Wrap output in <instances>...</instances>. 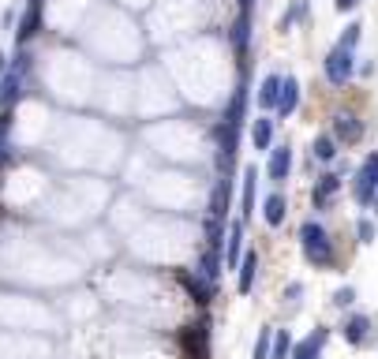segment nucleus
Here are the masks:
<instances>
[{
	"mask_svg": "<svg viewBox=\"0 0 378 359\" xmlns=\"http://www.w3.org/2000/svg\"><path fill=\"white\" fill-rule=\"evenodd\" d=\"M251 143H255V150H270V143H274V120H266V116L255 120L251 124Z\"/></svg>",
	"mask_w": 378,
	"mask_h": 359,
	"instance_id": "obj_8",
	"label": "nucleus"
},
{
	"mask_svg": "<svg viewBox=\"0 0 378 359\" xmlns=\"http://www.w3.org/2000/svg\"><path fill=\"white\" fill-rule=\"evenodd\" d=\"M255 183H258V172L255 165H247L244 169V217L255 213Z\"/></svg>",
	"mask_w": 378,
	"mask_h": 359,
	"instance_id": "obj_13",
	"label": "nucleus"
},
{
	"mask_svg": "<svg viewBox=\"0 0 378 359\" xmlns=\"http://www.w3.org/2000/svg\"><path fill=\"white\" fill-rule=\"evenodd\" d=\"M270 356V333L258 337V348H255V359H266Z\"/></svg>",
	"mask_w": 378,
	"mask_h": 359,
	"instance_id": "obj_26",
	"label": "nucleus"
},
{
	"mask_svg": "<svg viewBox=\"0 0 378 359\" xmlns=\"http://www.w3.org/2000/svg\"><path fill=\"white\" fill-rule=\"evenodd\" d=\"M247 30H251V12H240V19H236V27H232V45L236 49H247Z\"/></svg>",
	"mask_w": 378,
	"mask_h": 359,
	"instance_id": "obj_19",
	"label": "nucleus"
},
{
	"mask_svg": "<svg viewBox=\"0 0 378 359\" xmlns=\"http://www.w3.org/2000/svg\"><path fill=\"white\" fill-rule=\"evenodd\" d=\"M360 30H363L360 23H349V27H344V34H341V49H349V52H352V49H356V41H360Z\"/></svg>",
	"mask_w": 378,
	"mask_h": 359,
	"instance_id": "obj_21",
	"label": "nucleus"
},
{
	"mask_svg": "<svg viewBox=\"0 0 378 359\" xmlns=\"http://www.w3.org/2000/svg\"><path fill=\"white\" fill-rule=\"evenodd\" d=\"M300 105V83L288 75V79H281V94H277V113L281 116H293Z\"/></svg>",
	"mask_w": 378,
	"mask_h": 359,
	"instance_id": "obj_4",
	"label": "nucleus"
},
{
	"mask_svg": "<svg viewBox=\"0 0 378 359\" xmlns=\"http://www.w3.org/2000/svg\"><path fill=\"white\" fill-rule=\"evenodd\" d=\"M293 356V337H288V330H277L274 337V359H288Z\"/></svg>",
	"mask_w": 378,
	"mask_h": 359,
	"instance_id": "obj_20",
	"label": "nucleus"
},
{
	"mask_svg": "<svg viewBox=\"0 0 378 359\" xmlns=\"http://www.w3.org/2000/svg\"><path fill=\"white\" fill-rule=\"evenodd\" d=\"M337 188H341L337 176H322L318 188H315V206H326V199H333V195H337Z\"/></svg>",
	"mask_w": 378,
	"mask_h": 359,
	"instance_id": "obj_18",
	"label": "nucleus"
},
{
	"mask_svg": "<svg viewBox=\"0 0 378 359\" xmlns=\"http://www.w3.org/2000/svg\"><path fill=\"white\" fill-rule=\"evenodd\" d=\"M356 236H360V244H371V239H374V225L360 221V225H356Z\"/></svg>",
	"mask_w": 378,
	"mask_h": 359,
	"instance_id": "obj_23",
	"label": "nucleus"
},
{
	"mask_svg": "<svg viewBox=\"0 0 378 359\" xmlns=\"http://www.w3.org/2000/svg\"><path fill=\"white\" fill-rule=\"evenodd\" d=\"M300 239H304V251L307 258L315 266H330V258H333V247H330V236H326V228L315 225V221H307L304 228H300Z\"/></svg>",
	"mask_w": 378,
	"mask_h": 359,
	"instance_id": "obj_1",
	"label": "nucleus"
},
{
	"mask_svg": "<svg viewBox=\"0 0 378 359\" xmlns=\"http://www.w3.org/2000/svg\"><path fill=\"white\" fill-rule=\"evenodd\" d=\"M352 68H356V64H352V52L341 49V45L326 57V79H330L333 86H344V83H349V79H352Z\"/></svg>",
	"mask_w": 378,
	"mask_h": 359,
	"instance_id": "obj_3",
	"label": "nucleus"
},
{
	"mask_svg": "<svg viewBox=\"0 0 378 359\" xmlns=\"http://www.w3.org/2000/svg\"><path fill=\"white\" fill-rule=\"evenodd\" d=\"M333 135H337L341 143H360V135H363V124H360L356 116L341 113L337 120H333Z\"/></svg>",
	"mask_w": 378,
	"mask_h": 359,
	"instance_id": "obj_5",
	"label": "nucleus"
},
{
	"mask_svg": "<svg viewBox=\"0 0 378 359\" xmlns=\"http://www.w3.org/2000/svg\"><path fill=\"white\" fill-rule=\"evenodd\" d=\"M322 344H326V330H318L315 337H307V341L300 344L288 359H318V348H322Z\"/></svg>",
	"mask_w": 378,
	"mask_h": 359,
	"instance_id": "obj_14",
	"label": "nucleus"
},
{
	"mask_svg": "<svg viewBox=\"0 0 378 359\" xmlns=\"http://www.w3.org/2000/svg\"><path fill=\"white\" fill-rule=\"evenodd\" d=\"M356 202H371L374 191H378V154H371L363 161V169L356 172Z\"/></svg>",
	"mask_w": 378,
	"mask_h": 359,
	"instance_id": "obj_2",
	"label": "nucleus"
},
{
	"mask_svg": "<svg viewBox=\"0 0 378 359\" xmlns=\"http://www.w3.org/2000/svg\"><path fill=\"white\" fill-rule=\"evenodd\" d=\"M285 210H288V202L281 199V195H270L266 199V225H281L285 221Z\"/></svg>",
	"mask_w": 378,
	"mask_h": 359,
	"instance_id": "obj_16",
	"label": "nucleus"
},
{
	"mask_svg": "<svg viewBox=\"0 0 378 359\" xmlns=\"http://www.w3.org/2000/svg\"><path fill=\"white\" fill-rule=\"evenodd\" d=\"M367 333H371V318H363V314H356V318L344 322V337H349L352 344H363Z\"/></svg>",
	"mask_w": 378,
	"mask_h": 359,
	"instance_id": "obj_12",
	"label": "nucleus"
},
{
	"mask_svg": "<svg viewBox=\"0 0 378 359\" xmlns=\"http://www.w3.org/2000/svg\"><path fill=\"white\" fill-rule=\"evenodd\" d=\"M255 269H258V255H244V262H240V292H251L255 285Z\"/></svg>",
	"mask_w": 378,
	"mask_h": 359,
	"instance_id": "obj_15",
	"label": "nucleus"
},
{
	"mask_svg": "<svg viewBox=\"0 0 378 359\" xmlns=\"http://www.w3.org/2000/svg\"><path fill=\"white\" fill-rule=\"evenodd\" d=\"M8 127H12V116L0 113V154H4V143H8Z\"/></svg>",
	"mask_w": 378,
	"mask_h": 359,
	"instance_id": "obj_24",
	"label": "nucleus"
},
{
	"mask_svg": "<svg viewBox=\"0 0 378 359\" xmlns=\"http://www.w3.org/2000/svg\"><path fill=\"white\" fill-rule=\"evenodd\" d=\"M240 225H236L232 228V236H229V258H225V262H229V266H236V262H240Z\"/></svg>",
	"mask_w": 378,
	"mask_h": 359,
	"instance_id": "obj_22",
	"label": "nucleus"
},
{
	"mask_svg": "<svg viewBox=\"0 0 378 359\" xmlns=\"http://www.w3.org/2000/svg\"><path fill=\"white\" fill-rule=\"evenodd\" d=\"M311 154H315L318 161H333V157H337V139L318 135V139H315V146H311Z\"/></svg>",
	"mask_w": 378,
	"mask_h": 359,
	"instance_id": "obj_17",
	"label": "nucleus"
},
{
	"mask_svg": "<svg viewBox=\"0 0 378 359\" xmlns=\"http://www.w3.org/2000/svg\"><path fill=\"white\" fill-rule=\"evenodd\" d=\"M288 169H293V150H288V146H277L274 154H270V180H285Z\"/></svg>",
	"mask_w": 378,
	"mask_h": 359,
	"instance_id": "obj_7",
	"label": "nucleus"
},
{
	"mask_svg": "<svg viewBox=\"0 0 378 359\" xmlns=\"http://www.w3.org/2000/svg\"><path fill=\"white\" fill-rule=\"evenodd\" d=\"M352 300H356V292H352V288H337V296H333V303H337V307H349Z\"/></svg>",
	"mask_w": 378,
	"mask_h": 359,
	"instance_id": "obj_25",
	"label": "nucleus"
},
{
	"mask_svg": "<svg viewBox=\"0 0 378 359\" xmlns=\"http://www.w3.org/2000/svg\"><path fill=\"white\" fill-rule=\"evenodd\" d=\"M38 23H41V0H30V8H27L23 23H19V41L34 38V34H38Z\"/></svg>",
	"mask_w": 378,
	"mask_h": 359,
	"instance_id": "obj_9",
	"label": "nucleus"
},
{
	"mask_svg": "<svg viewBox=\"0 0 378 359\" xmlns=\"http://www.w3.org/2000/svg\"><path fill=\"white\" fill-rule=\"evenodd\" d=\"M333 4H337V12H352V8L360 4V0H333Z\"/></svg>",
	"mask_w": 378,
	"mask_h": 359,
	"instance_id": "obj_27",
	"label": "nucleus"
},
{
	"mask_svg": "<svg viewBox=\"0 0 378 359\" xmlns=\"http://www.w3.org/2000/svg\"><path fill=\"white\" fill-rule=\"evenodd\" d=\"M244 105H247V90L240 86V90L232 94V101H229V113H225V127H236V132H240V120H244Z\"/></svg>",
	"mask_w": 378,
	"mask_h": 359,
	"instance_id": "obj_11",
	"label": "nucleus"
},
{
	"mask_svg": "<svg viewBox=\"0 0 378 359\" xmlns=\"http://www.w3.org/2000/svg\"><path fill=\"white\" fill-rule=\"evenodd\" d=\"M19 97H23V79H19V71H8L4 79H0V105H4V113L19 101Z\"/></svg>",
	"mask_w": 378,
	"mask_h": 359,
	"instance_id": "obj_6",
	"label": "nucleus"
},
{
	"mask_svg": "<svg viewBox=\"0 0 378 359\" xmlns=\"http://www.w3.org/2000/svg\"><path fill=\"white\" fill-rule=\"evenodd\" d=\"M277 94H281V75H266L262 86H258V105L277 108Z\"/></svg>",
	"mask_w": 378,
	"mask_h": 359,
	"instance_id": "obj_10",
	"label": "nucleus"
}]
</instances>
